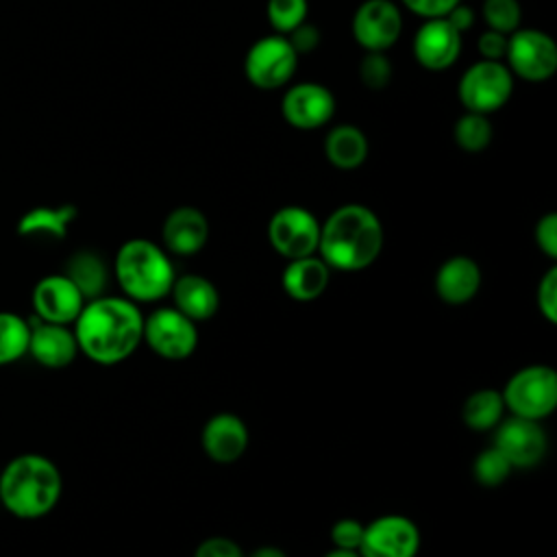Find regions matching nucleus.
Segmentation results:
<instances>
[{
	"mask_svg": "<svg viewBox=\"0 0 557 557\" xmlns=\"http://www.w3.org/2000/svg\"><path fill=\"white\" fill-rule=\"evenodd\" d=\"M194 557H244V553L228 537H209L198 544Z\"/></svg>",
	"mask_w": 557,
	"mask_h": 557,
	"instance_id": "4c0bfd02",
	"label": "nucleus"
},
{
	"mask_svg": "<svg viewBox=\"0 0 557 557\" xmlns=\"http://www.w3.org/2000/svg\"><path fill=\"white\" fill-rule=\"evenodd\" d=\"M411 48L424 70L444 72L459 59L461 33H457L446 17H431L416 30Z\"/></svg>",
	"mask_w": 557,
	"mask_h": 557,
	"instance_id": "dca6fc26",
	"label": "nucleus"
},
{
	"mask_svg": "<svg viewBox=\"0 0 557 557\" xmlns=\"http://www.w3.org/2000/svg\"><path fill=\"white\" fill-rule=\"evenodd\" d=\"M535 242L546 257H550V259L557 257V215L553 211L537 220Z\"/></svg>",
	"mask_w": 557,
	"mask_h": 557,
	"instance_id": "c9c22d12",
	"label": "nucleus"
},
{
	"mask_svg": "<svg viewBox=\"0 0 557 557\" xmlns=\"http://www.w3.org/2000/svg\"><path fill=\"white\" fill-rule=\"evenodd\" d=\"M500 394L511 416L540 422L557 405V374L550 366H527L507 381Z\"/></svg>",
	"mask_w": 557,
	"mask_h": 557,
	"instance_id": "39448f33",
	"label": "nucleus"
},
{
	"mask_svg": "<svg viewBox=\"0 0 557 557\" xmlns=\"http://www.w3.org/2000/svg\"><path fill=\"white\" fill-rule=\"evenodd\" d=\"M481 15L487 28L511 35L516 28H520L522 9L518 0H483Z\"/></svg>",
	"mask_w": 557,
	"mask_h": 557,
	"instance_id": "7c9ffc66",
	"label": "nucleus"
},
{
	"mask_svg": "<svg viewBox=\"0 0 557 557\" xmlns=\"http://www.w3.org/2000/svg\"><path fill=\"white\" fill-rule=\"evenodd\" d=\"M350 28L366 52H385L403 33V13L394 0H363L352 15Z\"/></svg>",
	"mask_w": 557,
	"mask_h": 557,
	"instance_id": "9b49d317",
	"label": "nucleus"
},
{
	"mask_svg": "<svg viewBox=\"0 0 557 557\" xmlns=\"http://www.w3.org/2000/svg\"><path fill=\"white\" fill-rule=\"evenodd\" d=\"M298 67V54L285 35H265L257 39L244 57V74L250 85L263 91L285 87Z\"/></svg>",
	"mask_w": 557,
	"mask_h": 557,
	"instance_id": "0eeeda50",
	"label": "nucleus"
},
{
	"mask_svg": "<svg viewBox=\"0 0 557 557\" xmlns=\"http://www.w3.org/2000/svg\"><path fill=\"white\" fill-rule=\"evenodd\" d=\"M141 339L163 359L181 361L191 357L198 344L196 322L174 307H161L144 318Z\"/></svg>",
	"mask_w": 557,
	"mask_h": 557,
	"instance_id": "1a4fd4ad",
	"label": "nucleus"
},
{
	"mask_svg": "<svg viewBox=\"0 0 557 557\" xmlns=\"http://www.w3.org/2000/svg\"><path fill=\"white\" fill-rule=\"evenodd\" d=\"M200 442L209 459L215 463H233L248 446V429L235 413H215L207 420Z\"/></svg>",
	"mask_w": 557,
	"mask_h": 557,
	"instance_id": "a211bd4d",
	"label": "nucleus"
},
{
	"mask_svg": "<svg viewBox=\"0 0 557 557\" xmlns=\"http://www.w3.org/2000/svg\"><path fill=\"white\" fill-rule=\"evenodd\" d=\"M359 81L368 89H385L392 81V61L385 52H366L359 61Z\"/></svg>",
	"mask_w": 557,
	"mask_h": 557,
	"instance_id": "2f4dec72",
	"label": "nucleus"
},
{
	"mask_svg": "<svg viewBox=\"0 0 557 557\" xmlns=\"http://www.w3.org/2000/svg\"><path fill=\"white\" fill-rule=\"evenodd\" d=\"M115 278L133 302H152L170 294L174 268L170 257L150 239L135 237L120 246L113 261Z\"/></svg>",
	"mask_w": 557,
	"mask_h": 557,
	"instance_id": "20e7f679",
	"label": "nucleus"
},
{
	"mask_svg": "<svg viewBox=\"0 0 557 557\" xmlns=\"http://www.w3.org/2000/svg\"><path fill=\"white\" fill-rule=\"evenodd\" d=\"M285 37L298 57L309 54L320 46V28L309 24L307 20L302 24H298L294 30H289Z\"/></svg>",
	"mask_w": 557,
	"mask_h": 557,
	"instance_id": "f704fd0d",
	"label": "nucleus"
},
{
	"mask_svg": "<svg viewBox=\"0 0 557 557\" xmlns=\"http://www.w3.org/2000/svg\"><path fill=\"white\" fill-rule=\"evenodd\" d=\"M481 287V270L474 259L455 255L446 259L435 274V292L448 305H463L476 296Z\"/></svg>",
	"mask_w": 557,
	"mask_h": 557,
	"instance_id": "aec40b11",
	"label": "nucleus"
},
{
	"mask_svg": "<svg viewBox=\"0 0 557 557\" xmlns=\"http://www.w3.org/2000/svg\"><path fill=\"white\" fill-rule=\"evenodd\" d=\"M513 91V74L503 61L481 59L466 67L459 78L457 96L466 111L490 115L507 104Z\"/></svg>",
	"mask_w": 557,
	"mask_h": 557,
	"instance_id": "423d86ee",
	"label": "nucleus"
},
{
	"mask_svg": "<svg viewBox=\"0 0 557 557\" xmlns=\"http://www.w3.org/2000/svg\"><path fill=\"white\" fill-rule=\"evenodd\" d=\"M507 37L505 33H498V30H483L476 39V48L481 52V59H487V61H503L505 59V52H507Z\"/></svg>",
	"mask_w": 557,
	"mask_h": 557,
	"instance_id": "e433bc0d",
	"label": "nucleus"
},
{
	"mask_svg": "<svg viewBox=\"0 0 557 557\" xmlns=\"http://www.w3.org/2000/svg\"><path fill=\"white\" fill-rule=\"evenodd\" d=\"M363 524L355 518H342L333 524L331 529V540L335 544V548H346V550H357L361 546L363 540Z\"/></svg>",
	"mask_w": 557,
	"mask_h": 557,
	"instance_id": "72a5a7b5",
	"label": "nucleus"
},
{
	"mask_svg": "<svg viewBox=\"0 0 557 557\" xmlns=\"http://www.w3.org/2000/svg\"><path fill=\"white\" fill-rule=\"evenodd\" d=\"M72 331L78 350L87 359L100 366H115L139 346L144 315L128 298L98 296L83 305Z\"/></svg>",
	"mask_w": 557,
	"mask_h": 557,
	"instance_id": "f257e3e1",
	"label": "nucleus"
},
{
	"mask_svg": "<svg viewBox=\"0 0 557 557\" xmlns=\"http://www.w3.org/2000/svg\"><path fill=\"white\" fill-rule=\"evenodd\" d=\"M383 242V224L376 213L366 205L348 202L320 224L318 252L329 268L357 272L379 259Z\"/></svg>",
	"mask_w": 557,
	"mask_h": 557,
	"instance_id": "f03ea898",
	"label": "nucleus"
},
{
	"mask_svg": "<svg viewBox=\"0 0 557 557\" xmlns=\"http://www.w3.org/2000/svg\"><path fill=\"white\" fill-rule=\"evenodd\" d=\"M78 342L70 324H54L33 318L30 320V339L28 352L44 368H65L78 355Z\"/></svg>",
	"mask_w": 557,
	"mask_h": 557,
	"instance_id": "f3484780",
	"label": "nucleus"
},
{
	"mask_svg": "<svg viewBox=\"0 0 557 557\" xmlns=\"http://www.w3.org/2000/svg\"><path fill=\"white\" fill-rule=\"evenodd\" d=\"M281 113L289 126L298 131H313L329 124L335 115V96L322 83H294L283 94Z\"/></svg>",
	"mask_w": 557,
	"mask_h": 557,
	"instance_id": "ddd939ff",
	"label": "nucleus"
},
{
	"mask_svg": "<svg viewBox=\"0 0 557 557\" xmlns=\"http://www.w3.org/2000/svg\"><path fill=\"white\" fill-rule=\"evenodd\" d=\"M74 205L59 207H33L17 220L20 237H44V239H63L67 235L70 224L76 218Z\"/></svg>",
	"mask_w": 557,
	"mask_h": 557,
	"instance_id": "b1692460",
	"label": "nucleus"
},
{
	"mask_svg": "<svg viewBox=\"0 0 557 557\" xmlns=\"http://www.w3.org/2000/svg\"><path fill=\"white\" fill-rule=\"evenodd\" d=\"M268 239L272 248L285 259H300L318 252L320 222L315 215L298 205H287L274 211L268 222Z\"/></svg>",
	"mask_w": 557,
	"mask_h": 557,
	"instance_id": "9d476101",
	"label": "nucleus"
},
{
	"mask_svg": "<svg viewBox=\"0 0 557 557\" xmlns=\"http://www.w3.org/2000/svg\"><path fill=\"white\" fill-rule=\"evenodd\" d=\"M537 307L540 313L555 324L557 322V268H548L537 283Z\"/></svg>",
	"mask_w": 557,
	"mask_h": 557,
	"instance_id": "473e14b6",
	"label": "nucleus"
},
{
	"mask_svg": "<svg viewBox=\"0 0 557 557\" xmlns=\"http://www.w3.org/2000/svg\"><path fill=\"white\" fill-rule=\"evenodd\" d=\"M307 13H309L307 0H268L265 4L268 22L278 35H287L298 24H302L307 20Z\"/></svg>",
	"mask_w": 557,
	"mask_h": 557,
	"instance_id": "c85d7f7f",
	"label": "nucleus"
},
{
	"mask_svg": "<svg viewBox=\"0 0 557 557\" xmlns=\"http://www.w3.org/2000/svg\"><path fill=\"white\" fill-rule=\"evenodd\" d=\"M505 65L509 72L529 83H542L557 70V44L537 28H516L507 37Z\"/></svg>",
	"mask_w": 557,
	"mask_h": 557,
	"instance_id": "6e6552de",
	"label": "nucleus"
},
{
	"mask_svg": "<svg viewBox=\"0 0 557 557\" xmlns=\"http://www.w3.org/2000/svg\"><path fill=\"white\" fill-rule=\"evenodd\" d=\"M494 128L487 115L466 111L463 115L457 117L453 126V139L455 144L466 150V152H481L492 144Z\"/></svg>",
	"mask_w": 557,
	"mask_h": 557,
	"instance_id": "cd10ccee",
	"label": "nucleus"
},
{
	"mask_svg": "<svg viewBox=\"0 0 557 557\" xmlns=\"http://www.w3.org/2000/svg\"><path fill=\"white\" fill-rule=\"evenodd\" d=\"M30 320L13 313L0 311V366L20 361L28 352Z\"/></svg>",
	"mask_w": 557,
	"mask_h": 557,
	"instance_id": "bb28decb",
	"label": "nucleus"
},
{
	"mask_svg": "<svg viewBox=\"0 0 557 557\" xmlns=\"http://www.w3.org/2000/svg\"><path fill=\"white\" fill-rule=\"evenodd\" d=\"M85 296V300L102 296L107 283H109V268L104 259L94 250H76L63 272Z\"/></svg>",
	"mask_w": 557,
	"mask_h": 557,
	"instance_id": "393cba45",
	"label": "nucleus"
},
{
	"mask_svg": "<svg viewBox=\"0 0 557 557\" xmlns=\"http://www.w3.org/2000/svg\"><path fill=\"white\" fill-rule=\"evenodd\" d=\"M324 157L337 170H355L368 159V137L355 124H337L324 137Z\"/></svg>",
	"mask_w": 557,
	"mask_h": 557,
	"instance_id": "5701e85b",
	"label": "nucleus"
},
{
	"mask_svg": "<svg viewBox=\"0 0 557 557\" xmlns=\"http://www.w3.org/2000/svg\"><path fill=\"white\" fill-rule=\"evenodd\" d=\"M420 531L416 522L400 513H387L363 529L359 546L361 557H416Z\"/></svg>",
	"mask_w": 557,
	"mask_h": 557,
	"instance_id": "f8f14e48",
	"label": "nucleus"
},
{
	"mask_svg": "<svg viewBox=\"0 0 557 557\" xmlns=\"http://www.w3.org/2000/svg\"><path fill=\"white\" fill-rule=\"evenodd\" d=\"M209 222L196 207H176L163 222V244L172 255L191 257L205 248Z\"/></svg>",
	"mask_w": 557,
	"mask_h": 557,
	"instance_id": "6ab92c4d",
	"label": "nucleus"
},
{
	"mask_svg": "<svg viewBox=\"0 0 557 557\" xmlns=\"http://www.w3.org/2000/svg\"><path fill=\"white\" fill-rule=\"evenodd\" d=\"M496 426L494 446L507 457L511 468H533L544 459L548 437L540 422L511 416Z\"/></svg>",
	"mask_w": 557,
	"mask_h": 557,
	"instance_id": "4468645a",
	"label": "nucleus"
},
{
	"mask_svg": "<svg viewBox=\"0 0 557 557\" xmlns=\"http://www.w3.org/2000/svg\"><path fill=\"white\" fill-rule=\"evenodd\" d=\"M503 413H505L503 394L492 387L472 392L461 407V418L466 426L472 431L494 429L503 420Z\"/></svg>",
	"mask_w": 557,
	"mask_h": 557,
	"instance_id": "a878e982",
	"label": "nucleus"
},
{
	"mask_svg": "<svg viewBox=\"0 0 557 557\" xmlns=\"http://www.w3.org/2000/svg\"><path fill=\"white\" fill-rule=\"evenodd\" d=\"M170 294L174 298V309L194 322L213 318L220 307V294L215 285L200 274H185L174 278Z\"/></svg>",
	"mask_w": 557,
	"mask_h": 557,
	"instance_id": "412c9836",
	"label": "nucleus"
},
{
	"mask_svg": "<svg viewBox=\"0 0 557 557\" xmlns=\"http://www.w3.org/2000/svg\"><path fill=\"white\" fill-rule=\"evenodd\" d=\"M511 470H513L511 463L496 446L481 450L472 463L474 479L485 487H496V485L505 483V479L511 474Z\"/></svg>",
	"mask_w": 557,
	"mask_h": 557,
	"instance_id": "c756f323",
	"label": "nucleus"
},
{
	"mask_svg": "<svg viewBox=\"0 0 557 557\" xmlns=\"http://www.w3.org/2000/svg\"><path fill=\"white\" fill-rule=\"evenodd\" d=\"M324 557H361L357 550H346V548H333Z\"/></svg>",
	"mask_w": 557,
	"mask_h": 557,
	"instance_id": "79ce46f5",
	"label": "nucleus"
},
{
	"mask_svg": "<svg viewBox=\"0 0 557 557\" xmlns=\"http://www.w3.org/2000/svg\"><path fill=\"white\" fill-rule=\"evenodd\" d=\"M63 492L57 463L39 453L13 457L0 472V503L22 520H37L50 513Z\"/></svg>",
	"mask_w": 557,
	"mask_h": 557,
	"instance_id": "7ed1b4c3",
	"label": "nucleus"
},
{
	"mask_svg": "<svg viewBox=\"0 0 557 557\" xmlns=\"http://www.w3.org/2000/svg\"><path fill=\"white\" fill-rule=\"evenodd\" d=\"M400 2L418 17L431 20V17H444L461 0H400Z\"/></svg>",
	"mask_w": 557,
	"mask_h": 557,
	"instance_id": "58836bf2",
	"label": "nucleus"
},
{
	"mask_svg": "<svg viewBox=\"0 0 557 557\" xmlns=\"http://www.w3.org/2000/svg\"><path fill=\"white\" fill-rule=\"evenodd\" d=\"M250 557H287V555L278 546H259V548L252 550Z\"/></svg>",
	"mask_w": 557,
	"mask_h": 557,
	"instance_id": "a19ab883",
	"label": "nucleus"
},
{
	"mask_svg": "<svg viewBox=\"0 0 557 557\" xmlns=\"http://www.w3.org/2000/svg\"><path fill=\"white\" fill-rule=\"evenodd\" d=\"M444 17H446L448 24H450L457 33H461V35H463L466 30H470L472 24H474V11H472L468 4H463V2H457Z\"/></svg>",
	"mask_w": 557,
	"mask_h": 557,
	"instance_id": "ea45409f",
	"label": "nucleus"
},
{
	"mask_svg": "<svg viewBox=\"0 0 557 557\" xmlns=\"http://www.w3.org/2000/svg\"><path fill=\"white\" fill-rule=\"evenodd\" d=\"M329 278H331V268L322 261V257L309 255V257L292 259L283 270L281 283L287 296H292L294 300L307 302L318 298L326 289Z\"/></svg>",
	"mask_w": 557,
	"mask_h": 557,
	"instance_id": "4be33fe9",
	"label": "nucleus"
},
{
	"mask_svg": "<svg viewBox=\"0 0 557 557\" xmlns=\"http://www.w3.org/2000/svg\"><path fill=\"white\" fill-rule=\"evenodd\" d=\"M85 296L81 289L61 272V274H48L37 281L33 287V309L35 318L44 322L54 324H74L78 318Z\"/></svg>",
	"mask_w": 557,
	"mask_h": 557,
	"instance_id": "2eb2a0df",
	"label": "nucleus"
}]
</instances>
